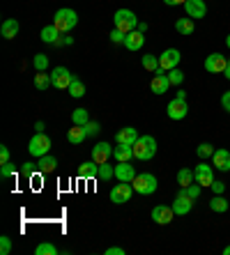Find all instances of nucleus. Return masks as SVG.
<instances>
[{"instance_id": "f257e3e1", "label": "nucleus", "mask_w": 230, "mask_h": 255, "mask_svg": "<svg viewBox=\"0 0 230 255\" xmlns=\"http://www.w3.org/2000/svg\"><path fill=\"white\" fill-rule=\"evenodd\" d=\"M131 147H134V159L138 161H150L157 154V140L152 136H138V140Z\"/></svg>"}, {"instance_id": "f03ea898", "label": "nucleus", "mask_w": 230, "mask_h": 255, "mask_svg": "<svg viewBox=\"0 0 230 255\" xmlns=\"http://www.w3.org/2000/svg\"><path fill=\"white\" fill-rule=\"evenodd\" d=\"M78 23V14L74 12V9H69V7H65V9H58L53 16V25L62 32V35H69V30H74Z\"/></svg>"}, {"instance_id": "7ed1b4c3", "label": "nucleus", "mask_w": 230, "mask_h": 255, "mask_svg": "<svg viewBox=\"0 0 230 255\" xmlns=\"http://www.w3.org/2000/svg\"><path fill=\"white\" fill-rule=\"evenodd\" d=\"M113 23H115V30L124 32V35H129V32H134V30L138 28L141 21L136 18V14L131 12V9H118L115 16H113Z\"/></svg>"}, {"instance_id": "20e7f679", "label": "nucleus", "mask_w": 230, "mask_h": 255, "mask_svg": "<svg viewBox=\"0 0 230 255\" xmlns=\"http://www.w3.org/2000/svg\"><path fill=\"white\" fill-rule=\"evenodd\" d=\"M131 186H134L136 193H141V196H150V193L157 191L159 182H157V177H154L152 172H143V175H136V179L131 182Z\"/></svg>"}, {"instance_id": "39448f33", "label": "nucleus", "mask_w": 230, "mask_h": 255, "mask_svg": "<svg viewBox=\"0 0 230 255\" xmlns=\"http://www.w3.org/2000/svg\"><path fill=\"white\" fill-rule=\"evenodd\" d=\"M28 149H30V154L39 159V156H44V154L51 152V138H48L46 133H35V136L30 138Z\"/></svg>"}, {"instance_id": "423d86ee", "label": "nucleus", "mask_w": 230, "mask_h": 255, "mask_svg": "<svg viewBox=\"0 0 230 255\" xmlns=\"http://www.w3.org/2000/svg\"><path fill=\"white\" fill-rule=\"evenodd\" d=\"M51 78H53V88L58 90H69V85L74 83V74H71L67 67H55L53 71H51Z\"/></svg>"}, {"instance_id": "0eeeda50", "label": "nucleus", "mask_w": 230, "mask_h": 255, "mask_svg": "<svg viewBox=\"0 0 230 255\" xmlns=\"http://www.w3.org/2000/svg\"><path fill=\"white\" fill-rule=\"evenodd\" d=\"M168 88H171V78H168V74L159 67V69L154 71L152 81H150V90H152L154 95H166Z\"/></svg>"}, {"instance_id": "6e6552de", "label": "nucleus", "mask_w": 230, "mask_h": 255, "mask_svg": "<svg viewBox=\"0 0 230 255\" xmlns=\"http://www.w3.org/2000/svg\"><path fill=\"white\" fill-rule=\"evenodd\" d=\"M131 193H134V186L129 182H120V184H115L111 189V202L122 205V202H127L131 198Z\"/></svg>"}, {"instance_id": "1a4fd4ad", "label": "nucleus", "mask_w": 230, "mask_h": 255, "mask_svg": "<svg viewBox=\"0 0 230 255\" xmlns=\"http://www.w3.org/2000/svg\"><path fill=\"white\" fill-rule=\"evenodd\" d=\"M191 207H194V198H191L184 189H180V193H177L175 202H173V212L180 214V216H184V214L191 212Z\"/></svg>"}, {"instance_id": "9d476101", "label": "nucleus", "mask_w": 230, "mask_h": 255, "mask_svg": "<svg viewBox=\"0 0 230 255\" xmlns=\"http://www.w3.org/2000/svg\"><path fill=\"white\" fill-rule=\"evenodd\" d=\"M166 113H168V118L171 120H184L187 118V113H189V106H187V99H173L168 106H166Z\"/></svg>"}, {"instance_id": "9b49d317", "label": "nucleus", "mask_w": 230, "mask_h": 255, "mask_svg": "<svg viewBox=\"0 0 230 255\" xmlns=\"http://www.w3.org/2000/svg\"><path fill=\"white\" fill-rule=\"evenodd\" d=\"M180 58H182V53H180L177 48H166L164 53H161V58H159V67L164 71H171L180 65Z\"/></svg>"}, {"instance_id": "f8f14e48", "label": "nucleus", "mask_w": 230, "mask_h": 255, "mask_svg": "<svg viewBox=\"0 0 230 255\" xmlns=\"http://www.w3.org/2000/svg\"><path fill=\"white\" fill-rule=\"evenodd\" d=\"M194 175H196V182H198L201 186H212V182H214L212 166H207V163H198L196 170H194Z\"/></svg>"}, {"instance_id": "ddd939ff", "label": "nucleus", "mask_w": 230, "mask_h": 255, "mask_svg": "<svg viewBox=\"0 0 230 255\" xmlns=\"http://www.w3.org/2000/svg\"><path fill=\"white\" fill-rule=\"evenodd\" d=\"M173 216H175L173 207H166V205H157V207L152 209V221L159 223V226H168L173 221Z\"/></svg>"}, {"instance_id": "4468645a", "label": "nucleus", "mask_w": 230, "mask_h": 255, "mask_svg": "<svg viewBox=\"0 0 230 255\" xmlns=\"http://www.w3.org/2000/svg\"><path fill=\"white\" fill-rule=\"evenodd\" d=\"M184 12H187L189 18H203L207 14L205 0H187L184 2Z\"/></svg>"}, {"instance_id": "2eb2a0df", "label": "nucleus", "mask_w": 230, "mask_h": 255, "mask_svg": "<svg viewBox=\"0 0 230 255\" xmlns=\"http://www.w3.org/2000/svg\"><path fill=\"white\" fill-rule=\"evenodd\" d=\"M226 62H228V60H226L221 53H212L205 58V69L210 71V74H224Z\"/></svg>"}, {"instance_id": "dca6fc26", "label": "nucleus", "mask_w": 230, "mask_h": 255, "mask_svg": "<svg viewBox=\"0 0 230 255\" xmlns=\"http://www.w3.org/2000/svg\"><path fill=\"white\" fill-rule=\"evenodd\" d=\"M143 44H145V32H141V30H134V32L124 37V48L127 51H141Z\"/></svg>"}, {"instance_id": "f3484780", "label": "nucleus", "mask_w": 230, "mask_h": 255, "mask_svg": "<svg viewBox=\"0 0 230 255\" xmlns=\"http://www.w3.org/2000/svg\"><path fill=\"white\" fill-rule=\"evenodd\" d=\"M111 156H113V147L108 142H97L92 147V161H97V163H106Z\"/></svg>"}, {"instance_id": "a211bd4d", "label": "nucleus", "mask_w": 230, "mask_h": 255, "mask_svg": "<svg viewBox=\"0 0 230 255\" xmlns=\"http://www.w3.org/2000/svg\"><path fill=\"white\" fill-rule=\"evenodd\" d=\"M136 175H138V172L134 170V166H129V161L115 166V179H118V182H129L131 184V182L136 179Z\"/></svg>"}, {"instance_id": "6ab92c4d", "label": "nucleus", "mask_w": 230, "mask_h": 255, "mask_svg": "<svg viewBox=\"0 0 230 255\" xmlns=\"http://www.w3.org/2000/svg\"><path fill=\"white\" fill-rule=\"evenodd\" d=\"M212 161H214V166H217V170H224V172L230 170V152L228 149H214Z\"/></svg>"}, {"instance_id": "aec40b11", "label": "nucleus", "mask_w": 230, "mask_h": 255, "mask_svg": "<svg viewBox=\"0 0 230 255\" xmlns=\"http://www.w3.org/2000/svg\"><path fill=\"white\" fill-rule=\"evenodd\" d=\"M136 140H138V131L134 127H124V129L118 131V136H115V142H120V145H134Z\"/></svg>"}, {"instance_id": "412c9836", "label": "nucleus", "mask_w": 230, "mask_h": 255, "mask_svg": "<svg viewBox=\"0 0 230 255\" xmlns=\"http://www.w3.org/2000/svg\"><path fill=\"white\" fill-rule=\"evenodd\" d=\"M62 32H60L55 25H46V28L41 30V42L44 44H53V46H60V39H62Z\"/></svg>"}, {"instance_id": "4be33fe9", "label": "nucleus", "mask_w": 230, "mask_h": 255, "mask_svg": "<svg viewBox=\"0 0 230 255\" xmlns=\"http://www.w3.org/2000/svg\"><path fill=\"white\" fill-rule=\"evenodd\" d=\"M113 156H115L118 163H127V161L134 159V147H131V145H120L118 142V147H113Z\"/></svg>"}, {"instance_id": "5701e85b", "label": "nucleus", "mask_w": 230, "mask_h": 255, "mask_svg": "<svg viewBox=\"0 0 230 255\" xmlns=\"http://www.w3.org/2000/svg\"><path fill=\"white\" fill-rule=\"evenodd\" d=\"M97 175H99V163L97 161H85L78 168V177H83V179H92Z\"/></svg>"}, {"instance_id": "b1692460", "label": "nucleus", "mask_w": 230, "mask_h": 255, "mask_svg": "<svg viewBox=\"0 0 230 255\" xmlns=\"http://www.w3.org/2000/svg\"><path fill=\"white\" fill-rule=\"evenodd\" d=\"M18 30H21V25H18L16 18H7L5 23H2V28H0V35L5 37V39H14L18 35Z\"/></svg>"}, {"instance_id": "393cba45", "label": "nucleus", "mask_w": 230, "mask_h": 255, "mask_svg": "<svg viewBox=\"0 0 230 255\" xmlns=\"http://www.w3.org/2000/svg\"><path fill=\"white\" fill-rule=\"evenodd\" d=\"M67 138H69L71 145H81L85 138H88V131H85V127L81 125H74L69 131H67Z\"/></svg>"}, {"instance_id": "a878e982", "label": "nucleus", "mask_w": 230, "mask_h": 255, "mask_svg": "<svg viewBox=\"0 0 230 255\" xmlns=\"http://www.w3.org/2000/svg\"><path fill=\"white\" fill-rule=\"evenodd\" d=\"M55 166H58V159H55V156H51V154L39 156V161H37V168H39L41 175H48V172H53Z\"/></svg>"}, {"instance_id": "bb28decb", "label": "nucleus", "mask_w": 230, "mask_h": 255, "mask_svg": "<svg viewBox=\"0 0 230 255\" xmlns=\"http://www.w3.org/2000/svg\"><path fill=\"white\" fill-rule=\"evenodd\" d=\"M194 182H196L194 170H189V168H182V170L177 172V184H180V189H187V186L194 184Z\"/></svg>"}, {"instance_id": "cd10ccee", "label": "nucleus", "mask_w": 230, "mask_h": 255, "mask_svg": "<svg viewBox=\"0 0 230 255\" xmlns=\"http://www.w3.org/2000/svg\"><path fill=\"white\" fill-rule=\"evenodd\" d=\"M51 85H53L51 74H48V71H37V74H35V88L37 90H48Z\"/></svg>"}, {"instance_id": "c85d7f7f", "label": "nucleus", "mask_w": 230, "mask_h": 255, "mask_svg": "<svg viewBox=\"0 0 230 255\" xmlns=\"http://www.w3.org/2000/svg\"><path fill=\"white\" fill-rule=\"evenodd\" d=\"M194 28H196L194 18H189V16H187V18H177V21H175V30L180 32V35H191V32H194Z\"/></svg>"}, {"instance_id": "c756f323", "label": "nucleus", "mask_w": 230, "mask_h": 255, "mask_svg": "<svg viewBox=\"0 0 230 255\" xmlns=\"http://www.w3.org/2000/svg\"><path fill=\"white\" fill-rule=\"evenodd\" d=\"M71 122L74 125H81V127H85L90 122V113H88V108H76L74 113H71Z\"/></svg>"}, {"instance_id": "7c9ffc66", "label": "nucleus", "mask_w": 230, "mask_h": 255, "mask_svg": "<svg viewBox=\"0 0 230 255\" xmlns=\"http://www.w3.org/2000/svg\"><path fill=\"white\" fill-rule=\"evenodd\" d=\"M210 209H212V212H228V200H226L224 196H214L212 200H210Z\"/></svg>"}, {"instance_id": "2f4dec72", "label": "nucleus", "mask_w": 230, "mask_h": 255, "mask_svg": "<svg viewBox=\"0 0 230 255\" xmlns=\"http://www.w3.org/2000/svg\"><path fill=\"white\" fill-rule=\"evenodd\" d=\"M69 95L74 97V99H81V97L85 95V85H83V81H78V78H74V83L69 85Z\"/></svg>"}, {"instance_id": "473e14b6", "label": "nucleus", "mask_w": 230, "mask_h": 255, "mask_svg": "<svg viewBox=\"0 0 230 255\" xmlns=\"http://www.w3.org/2000/svg\"><path fill=\"white\" fill-rule=\"evenodd\" d=\"M143 69H148V71H157L159 69V58L157 55H143Z\"/></svg>"}, {"instance_id": "72a5a7b5", "label": "nucleus", "mask_w": 230, "mask_h": 255, "mask_svg": "<svg viewBox=\"0 0 230 255\" xmlns=\"http://www.w3.org/2000/svg\"><path fill=\"white\" fill-rule=\"evenodd\" d=\"M99 179H104V182H108L111 177H115V168L108 166V161L106 163H99V175H97Z\"/></svg>"}, {"instance_id": "f704fd0d", "label": "nucleus", "mask_w": 230, "mask_h": 255, "mask_svg": "<svg viewBox=\"0 0 230 255\" xmlns=\"http://www.w3.org/2000/svg\"><path fill=\"white\" fill-rule=\"evenodd\" d=\"M32 67H35L37 71H46L48 69V55L37 53L35 58H32Z\"/></svg>"}, {"instance_id": "c9c22d12", "label": "nucleus", "mask_w": 230, "mask_h": 255, "mask_svg": "<svg viewBox=\"0 0 230 255\" xmlns=\"http://www.w3.org/2000/svg\"><path fill=\"white\" fill-rule=\"evenodd\" d=\"M196 154L201 156V159H210V156L214 154V147L210 145V142H201V145L196 147Z\"/></svg>"}, {"instance_id": "e433bc0d", "label": "nucleus", "mask_w": 230, "mask_h": 255, "mask_svg": "<svg viewBox=\"0 0 230 255\" xmlns=\"http://www.w3.org/2000/svg\"><path fill=\"white\" fill-rule=\"evenodd\" d=\"M58 253V249H55L53 244H48V242H44V244H39L35 249V255H55Z\"/></svg>"}, {"instance_id": "4c0bfd02", "label": "nucleus", "mask_w": 230, "mask_h": 255, "mask_svg": "<svg viewBox=\"0 0 230 255\" xmlns=\"http://www.w3.org/2000/svg\"><path fill=\"white\" fill-rule=\"evenodd\" d=\"M9 253H12V239L2 235L0 237V255H9Z\"/></svg>"}, {"instance_id": "58836bf2", "label": "nucleus", "mask_w": 230, "mask_h": 255, "mask_svg": "<svg viewBox=\"0 0 230 255\" xmlns=\"http://www.w3.org/2000/svg\"><path fill=\"white\" fill-rule=\"evenodd\" d=\"M168 78H171V85H182V81H184V74L180 69H171L168 71Z\"/></svg>"}, {"instance_id": "ea45409f", "label": "nucleus", "mask_w": 230, "mask_h": 255, "mask_svg": "<svg viewBox=\"0 0 230 255\" xmlns=\"http://www.w3.org/2000/svg\"><path fill=\"white\" fill-rule=\"evenodd\" d=\"M12 175H16V168H14L12 161H9V163H2V168H0V177L7 179V177H12Z\"/></svg>"}, {"instance_id": "a19ab883", "label": "nucleus", "mask_w": 230, "mask_h": 255, "mask_svg": "<svg viewBox=\"0 0 230 255\" xmlns=\"http://www.w3.org/2000/svg\"><path fill=\"white\" fill-rule=\"evenodd\" d=\"M184 191H187V193H189V196L194 198V200H198V198H201V191H203V186L198 184V182H194V184H189V186H187V189H184Z\"/></svg>"}, {"instance_id": "79ce46f5", "label": "nucleus", "mask_w": 230, "mask_h": 255, "mask_svg": "<svg viewBox=\"0 0 230 255\" xmlns=\"http://www.w3.org/2000/svg\"><path fill=\"white\" fill-rule=\"evenodd\" d=\"M85 131H88V138L90 136H97V133L101 131V125H99V122H92V120H90L88 125H85Z\"/></svg>"}, {"instance_id": "37998d69", "label": "nucleus", "mask_w": 230, "mask_h": 255, "mask_svg": "<svg viewBox=\"0 0 230 255\" xmlns=\"http://www.w3.org/2000/svg\"><path fill=\"white\" fill-rule=\"evenodd\" d=\"M37 170H39V168H37V163H32V161L23 163V168H21V172H23V175H28V177H32Z\"/></svg>"}, {"instance_id": "c03bdc74", "label": "nucleus", "mask_w": 230, "mask_h": 255, "mask_svg": "<svg viewBox=\"0 0 230 255\" xmlns=\"http://www.w3.org/2000/svg\"><path fill=\"white\" fill-rule=\"evenodd\" d=\"M124 37H127L124 32H120V30H113V32H111V42L113 44H124Z\"/></svg>"}, {"instance_id": "a18cd8bd", "label": "nucleus", "mask_w": 230, "mask_h": 255, "mask_svg": "<svg viewBox=\"0 0 230 255\" xmlns=\"http://www.w3.org/2000/svg\"><path fill=\"white\" fill-rule=\"evenodd\" d=\"M9 159H12V154H9V147H0V163H9Z\"/></svg>"}, {"instance_id": "49530a36", "label": "nucleus", "mask_w": 230, "mask_h": 255, "mask_svg": "<svg viewBox=\"0 0 230 255\" xmlns=\"http://www.w3.org/2000/svg\"><path fill=\"white\" fill-rule=\"evenodd\" d=\"M210 189H212L214 196H221V193H224V189H226V184H224V182H212V186H210Z\"/></svg>"}, {"instance_id": "de8ad7c7", "label": "nucleus", "mask_w": 230, "mask_h": 255, "mask_svg": "<svg viewBox=\"0 0 230 255\" xmlns=\"http://www.w3.org/2000/svg\"><path fill=\"white\" fill-rule=\"evenodd\" d=\"M221 106H224V111H228L230 113V90L221 95Z\"/></svg>"}, {"instance_id": "09e8293b", "label": "nucleus", "mask_w": 230, "mask_h": 255, "mask_svg": "<svg viewBox=\"0 0 230 255\" xmlns=\"http://www.w3.org/2000/svg\"><path fill=\"white\" fill-rule=\"evenodd\" d=\"M106 255H124V249H120V246H111V249H106Z\"/></svg>"}, {"instance_id": "8fccbe9b", "label": "nucleus", "mask_w": 230, "mask_h": 255, "mask_svg": "<svg viewBox=\"0 0 230 255\" xmlns=\"http://www.w3.org/2000/svg\"><path fill=\"white\" fill-rule=\"evenodd\" d=\"M164 2H166L168 7H175V5H184L187 0H164Z\"/></svg>"}, {"instance_id": "3c124183", "label": "nucleus", "mask_w": 230, "mask_h": 255, "mask_svg": "<svg viewBox=\"0 0 230 255\" xmlns=\"http://www.w3.org/2000/svg\"><path fill=\"white\" fill-rule=\"evenodd\" d=\"M44 129H46V127H44V122H37V125H35V131H37V133H44Z\"/></svg>"}, {"instance_id": "603ef678", "label": "nucleus", "mask_w": 230, "mask_h": 255, "mask_svg": "<svg viewBox=\"0 0 230 255\" xmlns=\"http://www.w3.org/2000/svg\"><path fill=\"white\" fill-rule=\"evenodd\" d=\"M224 76H226V78H228V81H230V60H228V62H226V69H224Z\"/></svg>"}, {"instance_id": "864d4df0", "label": "nucleus", "mask_w": 230, "mask_h": 255, "mask_svg": "<svg viewBox=\"0 0 230 255\" xmlns=\"http://www.w3.org/2000/svg\"><path fill=\"white\" fill-rule=\"evenodd\" d=\"M177 99H187V92H184V90H177Z\"/></svg>"}, {"instance_id": "5fc2aeb1", "label": "nucleus", "mask_w": 230, "mask_h": 255, "mask_svg": "<svg viewBox=\"0 0 230 255\" xmlns=\"http://www.w3.org/2000/svg\"><path fill=\"white\" fill-rule=\"evenodd\" d=\"M136 30H141V32H145V30H148V23H138V28Z\"/></svg>"}, {"instance_id": "6e6d98bb", "label": "nucleus", "mask_w": 230, "mask_h": 255, "mask_svg": "<svg viewBox=\"0 0 230 255\" xmlns=\"http://www.w3.org/2000/svg\"><path fill=\"white\" fill-rule=\"evenodd\" d=\"M224 255H230V246H226L224 249Z\"/></svg>"}, {"instance_id": "4d7b16f0", "label": "nucleus", "mask_w": 230, "mask_h": 255, "mask_svg": "<svg viewBox=\"0 0 230 255\" xmlns=\"http://www.w3.org/2000/svg\"><path fill=\"white\" fill-rule=\"evenodd\" d=\"M226 46H228V48H230V35H228V37H226Z\"/></svg>"}]
</instances>
